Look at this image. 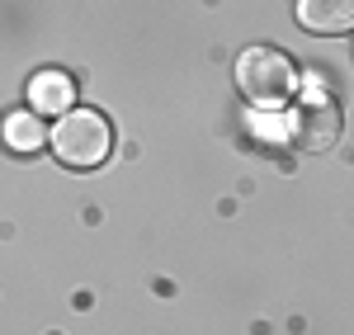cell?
Here are the masks:
<instances>
[{
    "label": "cell",
    "mask_w": 354,
    "mask_h": 335,
    "mask_svg": "<svg viewBox=\"0 0 354 335\" xmlns=\"http://www.w3.org/2000/svg\"><path fill=\"white\" fill-rule=\"evenodd\" d=\"M293 142L302 151H330L340 142V104L322 90L302 95L293 109Z\"/></svg>",
    "instance_id": "obj_3"
},
{
    "label": "cell",
    "mask_w": 354,
    "mask_h": 335,
    "mask_svg": "<svg viewBox=\"0 0 354 335\" xmlns=\"http://www.w3.org/2000/svg\"><path fill=\"white\" fill-rule=\"evenodd\" d=\"M236 85H241V95L250 104H288L293 99V90H298V66L288 61V57L279 52V48H245L236 57Z\"/></svg>",
    "instance_id": "obj_2"
},
{
    "label": "cell",
    "mask_w": 354,
    "mask_h": 335,
    "mask_svg": "<svg viewBox=\"0 0 354 335\" xmlns=\"http://www.w3.org/2000/svg\"><path fill=\"white\" fill-rule=\"evenodd\" d=\"M298 24L307 33H354V0H298Z\"/></svg>",
    "instance_id": "obj_4"
},
{
    "label": "cell",
    "mask_w": 354,
    "mask_h": 335,
    "mask_svg": "<svg viewBox=\"0 0 354 335\" xmlns=\"http://www.w3.org/2000/svg\"><path fill=\"white\" fill-rule=\"evenodd\" d=\"M48 137H53V128H43L33 113H10L5 118V146L10 151H38Z\"/></svg>",
    "instance_id": "obj_6"
},
{
    "label": "cell",
    "mask_w": 354,
    "mask_h": 335,
    "mask_svg": "<svg viewBox=\"0 0 354 335\" xmlns=\"http://www.w3.org/2000/svg\"><path fill=\"white\" fill-rule=\"evenodd\" d=\"M28 99H33V109L66 113L71 99H76V85H71V76H62V71H38L28 81Z\"/></svg>",
    "instance_id": "obj_5"
},
{
    "label": "cell",
    "mask_w": 354,
    "mask_h": 335,
    "mask_svg": "<svg viewBox=\"0 0 354 335\" xmlns=\"http://www.w3.org/2000/svg\"><path fill=\"white\" fill-rule=\"evenodd\" d=\"M48 142H53V151H57L62 166L95 170V166H104V156H109V146H113V133H109V123H104V113L66 109L62 118H57V128H53Z\"/></svg>",
    "instance_id": "obj_1"
}]
</instances>
